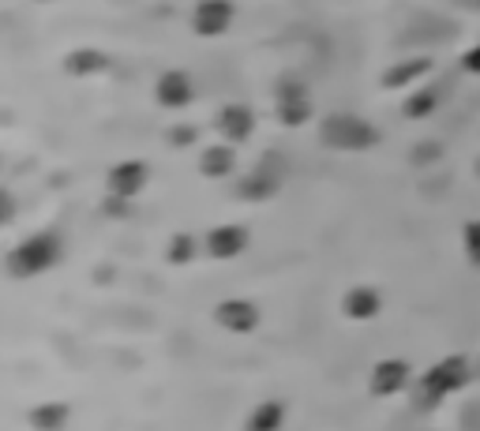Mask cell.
<instances>
[{
  "label": "cell",
  "mask_w": 480,
  "mask_h": 431,
  "mask_svg": "<svg viewBox=\"0 0 480 431\" xmlns=\"http://www.w3.org/2000/svg\"><path fill=\"white\" fill-rule=\"evenodd\" d=\"M327 142H334V147H368V142H372V132L357 120L338 117L334 124H327Z\"/></svg>",
  "instance_id": "cell-10"
},
{
  "label": "cell",
  "mask_w": 480,
  "mask_h": 431,
  "mask_svg": "<svg viewBox=\"0 0 480 431\" xmlns=\"http://www.w3.org/2000/svg\"><path fill=\"white\" fill-rule=\"evenodd\" d=\"M158 98H162V105L181 109V105L191 98L188 75H181V72H169V75H162V83H158Z\"/></svg>",
  "instance_id": "cell-12"
},
{
  "label": "cell",
  "mask_w": 480,
  "mask_h": 431,
  "mask_svg": "<svg viewBox=\"0 0 480 431\" xmlns=\"http://www.w3.org/2000/svg\"><path fill=\"white\" fill-rule=\"evenodd\" d=\"M469 375H473V368L466 357H458V353L443 357L436 368H428L421 375V382H413V402H417V409H436L443 397H451L466 387Z\"/></svg>",
  "instance_id": "cell-1"
},
{
  "label": "cell",
  "mask_w": 480,
  "mask_h": 431,
  "mask_svg": "<svg viewBox=\"0 0 480 431\" xmlns=\"http://www.w3.org/2000/svg\"><path fill=\"white\" fill-rule=\"evenodd\" d=\"M466 64H469V68H473V72H480V50H473V53L466 57Z\"/></svg>",
  "instance_id": "cell-19"
},
{
  "label": "cell",
  "mask_w": 480,
  "mask_h": 431,
  "mask_svg": "<svg viewBox=\"0 0 480 431\" xmlns=\"http://www.w3.org/2000/svg\"><path fill=\"white\" fill-rule=\"evenodd\" d=\"M60 255H64L60 236L35 233V236H27L23 244H15L8 251V274L12 278H38V274H45V270H53L60 263Z\"/></svg>",
  "instance_id": "cell-2"
},
{
  "label": "cell",
  "mask_w": 480,
  "mask_h": 431,
  "mask_svg": "<svg viewBox=\"0 0 480 431\" xmlns=\"http://www.w3.org/2000/svg\"><path fill=\"white\" fill-rule=\"evenodd\" d=\"M143 188H147V165L124 162V165H117L113 173H109V191L120 196V199H135Z\"/></svg>",
  "instance_id": "cell-7"
},
{
  "label": "cell",
  "mask_w": 480,
  "mask_h": 431,
  "mask_svg": "<svg viewBox=\"0 0 480 431\" xmlns=\"http://www.w3.org/2000/svg\"><path fill=\"white\" fill-rule=\"evenodd\" d=\"M413 368H409V360L402 357H383L372 372H368V390H372V397H398V394H406L413 390Z\"/></svg>",
  "instance_id": "cell-3"
},
{
  "label": "cell",
  "mask_w": 480,
  "mask_h": 431,
  "mask_svg": "<svg viewBox=\"0 0 480 431\" xmlns=\"http://www.w3.org/2000/svg\"><path fill=\"white\" fill-rule=\"evenodd\" d=\"M196 255H199V241L191 233H177L169 241V248H166V263L169 266H191L196 263Z\"/></svg>",
  "instance_id": "cell-13"
},
{
  "label": "cell",
  "mask_w": 480,
  "mask_h": 431,
  "mask_svg": "<svg viewBox=\"0 0 480 431\" xmlns=\"http://www.w3.org/2000/svg\"><path fill=\"white\" fill-rule=\"evenodd\" d=\"M275 188H278V184L270 181V177H263V173H252V177L240 184V196L252 199V203H259V199H270V196H275Z\"/></svg>",
  "instance_id": "cell-16"
},
{
  "label": "cell",
  "mask_w": 480,
  "mask_h": 431,
  "mask_svg": "<svg viewBox=\"0 0 480 431\" xmlns=\"http://www.w3.org/2000/svg\"><path fill=\"white\" fill-rule=\"evenodd\" d=\"M72 68H75V72H94V68H102V57L83 50V57H75V60H72Z\"/></svg>",
  "instance_id": "cell-18"
},
{
  "label": "cell",
  "mask_w": 480,
  "mask_h": 431,
  "mask_svg": "<svg viewBox=\"0 0 480 431\" xmlns=\"http://www.w3.org/2000/svg\"><path fill=\"white\" fill-rule=\"evenodd\" d=\"M72 420V405L68 402H38L27 412V424L35 431H64Z\"/></svg>",
  "instance_id": "cell-8"
},
{
  "label": "cell",
  "mask_w": 480,
  "mask_h": 431,
  "mask_svg": "<svg viewBox=\"0 0 480 431\" xmlns=\"http://www.w3.org/2000/svg\"><path fill=\"white\" fill-rule=\"evenodd\" d=\"M203 251L211 255L214 263H229L236 255L248 251V229L244 226H214L203 236Z\"/></svg>",
  "instance_id": "cell-5"
},
{
  "label": "cell",
  "mask_w": 480,
  "mask_h": 431,
  "mask_svg": "<svg viewBox=\"0 0 480 431\" xmlns=\"http://www.w3.org/2000/svg\"><path fill=\"white\" fill-rule=\"evenodd\" d=\"M461 248H466L469 266L480 270V221H466V229H461Z\"/></svg>",
  "instance_id": "cell-17"
},
{
  "label": "cell",
  "mask_w": 480,
  "mask_h": 431,
  "mask_svg": "<svg viewBox=\"0 0 480 431\" xmlns=\"http://www.w3.org/2000/svg\"><path fill=\"white\" fill-rule=\"evenodd\" d=\"M383 312V293L375 285H349L342 296V315L349 323H372V319Z\"/></svg>",
  "instance_id": "cell-6"
},
{
  "label": "cell",
  "mask_w": 480,
  "mask_h": 431,
  "mask_svg": "<svg viewBox=\"0 0 480 431\" xmlns=\"http://www.w3.org/2000/svg\"><path fill=\"white\" fill-rule=\"evenodd\" d=\"M233 165H236V158H233L229 147H211L203 154V173L206 177H229Z\"/></svg>",
  "instance_id": "cell-14"
},
{
  "label": "cell",
  "mask_w": 480,
  "mask_h": 431,
  "mask_svg": "<svg viewBox=\"0 0 480 431\" xmlns=\"http://www.w3.org/2000/svg\"><path fill=\"white\" fill-rule=\"evenodd\" d=\"M221 132H226V139L240 142V139H248L252 135V109L244 105H229V109H221Z\"/></svg>",
  "instance_id": "cell-11"
},
{
  "label": "cell",
  "mask_w": 480,
  "mask_h": 431,
  "mask_svg": "<svg viewBox=\"0 0 480 431\" xmlns=\"http://www.w3.org/2000/svg\"><path fill=\"white\" fill-rule=\"evenodd\" d=\"M226 23H229V8L226 4H203L199 15H196L199 35H218V30H226Z\"/></svg>",
  "instance_id": "cell-15"
},
{
  "label": "cell",
  "mask_w": 480,
  "mask_h": 431,
  "mask_svg": "<svg viewBox=\"0 0 480 431\" xmlns=\"http://www.w3.org/2000/svg\"><path fill=\"white\" fill-rule=\"evenodd\" d=\"M285 427V405L267 397V402H255L244 417V431H282Z\"/></svg>",
  "instance_id": "cell-9"
},
{
  "label": "cell",
  "mask_w": 480,
  "mask_h": 431,
  "mask_svg": "<svg viewBox=\"0 0 480 431\" xmlns=\"http://www.w3.org/2000/svg\"><path fill=\"white\" fill-rule=\"evenodd\" d=\"M214 323L226 330V334H252L255 327L263 323L259 304L248 296H226L221 304L214 308Z\"/></svg>",
  "instance_id": "cell-4"
}]
</instances>
